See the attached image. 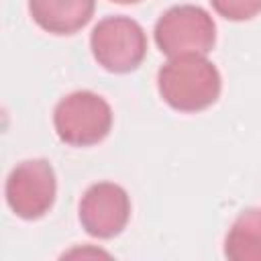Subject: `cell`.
Segmentation results:
<instances>
[{
    "label": "cell",
    "mask_w": 261,
    "mask_h": 261,
    "mask_svg": "<svg viewBox=\"0 0 261 261\" xmlns=\"http://www.w3.org/2000/svg\"><path fill=\"white\" fill-rule=\"evenodd\" d=\"M157 90L173 110L200 112L218 100L222 77L206 55H179L169 57L159 67Z\"/></svg>",
    "instance_id": "1"
},
{
    "label": "cell",
    "mask_w": 261,
    "mask_h": 261,
    "mask_svg": "<svg viewBox=\"0 0 261 261\" xmlns=\"http://www.w3.org/2000/svg\"><path fill=\"white\" fill-rule=\"evenodd\" d=\"M53 126L65 145L92 147L108 137L112 128V108L96 92H71L57 102Z\"/></svg>",
    "instance_id": "2"
},
{
    "label": "cell",
    "mask_w": 261,
    "mask_h": 261,
    "mask_svg": "<svg viewBox=\"0 0 261 261\" xmlns=\"http://www.w3.org/2000/svg\"><path fill=\"white\" fill-rule=\"evenodd\" d=\"M153 37L167 57L208 55L216 43V24L202 6L179 4L159 16Z\"/></svg>",
    "instance_id": "3"
},
{
    "label": "cell",
    "mask_w": 261,
    "mask_h": 261,
    "mask_svg": "<svg viewBox=\"0 0 261 261\" xmlns=\"http://www.w3.org/2000/svg\"><path fill=\"white\" fill-rule=\"evenodd\" d=\"M90 47L94 59L106 71L128 73L137 69L147 55V35L143 27L128 16H106L92 29Z\"/></svg>",
    "instance_id": "4"
},
{
    "label": "cell",
    "mask_w": 261,
    "mask_h": 261,
    "mask_svg": "<svg viewBox=\"0 0 261 261\" xmlns=\"http://www.w3.org/2000/svg\"><path fill=\"white\" fill-rule=\"evenodd\" d=\"M6 204L24 220H37L45 216L57 196L55 169L47 159L20 161L6 177Z\"/></svg>",
    "instance_id": "5"
},
{
    "label": "cell",
    "mask_w": 261,
    "mask_h": 261,
    "mask_svg": "<svg viewBox=\"0 0 261 261\" xmlns=\"http://www.w3.org/2000/svg\"><path fill=\"white\" fill-rule=\"evenodd\" d=\"M80 222L96 239L120 234L130 218V198L126 190L112 181L92 184L80 200Z\"/></svg>",
    "instance_id": "6"
},
{
    "label": "cell",
    "mask_w": 261,
    "mask_h": 261,
    "mask_svg": "<svg viewBox=\"0 0 261 261\" xmlns=\"http://www.w3.org/2000/svg\"><path fill=\"white\" fill-rule=\"evenodd\" d=\"M96 0H29L33 20L51 35H73L94 16Z\"/></svg>",
    "instance_id": "7"
},
{
    "label": "cell",
    "mask_w": 261,
    "mask_h": 261,
    "mask_svg": "<svg viewBox=\"0 0 261 261\" xmlns=\"http://www.w3.org/2000/svg\"><path fill=\"white\" fill-rule=\"evenodd\" d=\"M224 257L261 261V208H249L234 218L224 239Z\"/></svg>",
    "instance_id": "8"
},
{
    "label": "cell",
    "mask_w": 261,
    "mask_h": 261,
    "mask_svg": "<svg viewBox=\"0 0 261 261\" xmlns=\"http://www.w3.org/2000/svg\"><path fill=\"white\" fill-rule=\"evenodd\" d=\"M212 8L226 20H251L261 12V0H210Z\"/></svg>",
    "instance_id": "9"
},
{
    "label": "cell",
    "mask_w": 261,
    "mask_h": 261,
    "mask_svg": "<svg viewBox=\"0 0 261 261\" xmlns=\"http://www.w3.org/2000/svg\"><path fill=\"white\" fill-rule=\"evenodd\" d=\"M112 2H116V4H137L141 0H112Z\"/></svg>",
    "instance_id": "10"
}]
</instances>
